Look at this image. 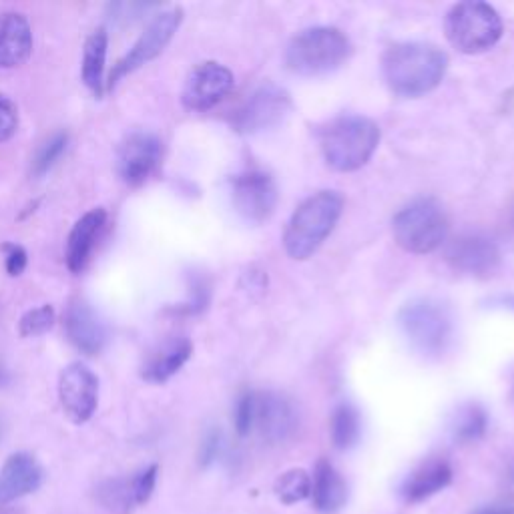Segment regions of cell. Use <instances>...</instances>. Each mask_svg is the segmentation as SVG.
I'll list each match as a JSON object with an SVG mask.
<instances>
[{"instance_id": "30", "label": "cell", "mask_w": 514, "mask_h": 514, "mask_svg": "<svg viewBox=\"0 0 514 514\" xmlns=\"http://www.w3.org/2000/svg\"><path fill=\"white\" fill-rule=\"evenodd\" d=\"M57 322V314L53 306H39L35 310H29L21 322H19V332L23 338H37L47 334Z\"/></svg>"}, {"instance_id": "13", "label": "cell", "mask_w": 514, "mask_h": 514, "mask_svg": "<svg viewBox=\"0 0 514 514\" xmlns=\"http://www.w3.org/2000/svg\"><path fill=\"white\" fill-rule=\"evenodd\" d=\"M233 73L221 63H203L191 71L185 81L181 101L183 107L195 113L217 107L233 89Z\"/></svg>"}, {"instance_id": "39", "label": "cell", "mask_w": 514, "mask_h": 514, "mask_svg": "<svg viewBox=\"0 0 514 514\" xmlns=\"http://www.w3.org/2000/svg\"><path fill=\"white\" fill-rule=\"evenodd\" d=\"M3 376H5V370L0 368V384H5V380H7V378H3Z\"/></svg>"}, {"instance_id": "35", "label": "cell", "mask_w": 514, "mask_h": 514, "mask_svg": "<svg viewBox=\"0 0 514 514\" xmlns=\"http://www.w3.org/2000/svg\"><path fill=\"white\" fill-rule=\"evenodd\" d=\"M5 249H7V272H9V276L17 278L27 270L29 255H27L25 247H21L17 243H9V245H5Z\"/></svg>"}, {"instance_id": "29", "label": "cell", "mask_w": 514, "mask_h": 514, "mask_svg": "<svg viewBox=\"0 0 514 514\" xmlns=\"http://www.w3.org/2000/svg\"><path fill=\"white\" fill-rule=\"evenodd\" d=\"M67 145H69V135L67 133H55L53 137H49L41 147L39 151L35 153L33 157V163H31V175L41 179L45 177L55 165L57 161L63 157V153L67 151Z\"/></svg>"}, {"instance_id": "36", "label": "cell", "mask_w": 514, "mask_h": 514, "mask_svg": "<svg viewBox=\"0 0 514 514\" xmlns=\"http://www.w3.org/2000/svg\"><path fill=\"white\" fill-rule=\"evenodd\" d=\"M470 514H514V502H492L474 508Z\"/></svg>"}, {"instance_id": "14", "label": "cell", "mask_w": 514, "mask_h": 514, "mask_svg": "<svg viewBox=\"0 0 514 514\" xmlns=\"http://www.w3.org/2000/svg\"><path fill=\"white\" fill-rule=\"evenodd\" d=\"M255 428L260 430L262 438L272 446L290 442L300 430L298 406L294 400L280 392L257 394Z\"/></svg>"}, {"instance_id": "6", "label": "cell", "mask_w": 514, "mask_h": 514, "mask_svg": "<svg viewBox=\"0 0 514 514\" xmlns=\"http://www.w3.org/2000/svg\"><path fill=\"white\" fill-rule=\"evenodd\" d=\"M392 233L396 243L408 253L426 255L444 243L448 217L436 199L418 197L394 215Z\"/></svg>"}, {"instance_id": "26", "label": "cell", "mask_w": 514, "mask_h": 514, "mask_svg": "<svg viewBox=\"0 0 514 514\" xmlns=\"http://www.w3.org/2000/svg\"><path fill=\"white\" fill-rule=\"evenodd\" d=\"M488 430V412L476 402L460 406L450 422V434L456 444H472L484 438Z\"/></svg>"}, {"instance_id": "33", "label": "cell", "mask_w": 514, "mask_h": 514, "mask_svg": "<svg viewBox=\"0 0 514 514\" xmlns=\"http://www.w3.org/2000/svg\"><path fill=\"white\" fill-rule=\"evenodd\" d=\"M157 478H159V466L157 464H149L141 470H137L133 474V486H135V496H137V504L143 506L151 500L155 486H157Z\"/></svg>"}, {"instance_id": "21", "label": "cell", "mask_w": 514, "mask_h": 514, "mask_svg": "<svg viewBox=\"0 0 514 514\" xmlns=\"http://www.w3.org/2000/svg\"><path fill=\"white\" fill-rule=\"evenodd\" d=\"M107 221V211L103 207H95L87 211L71 229L67 239V268L73 274H81L89 262L95 241Z\"/></svg>"}, {"instance_id": "17", "label": "cell", "mask_w": 514, "mask_h": 514, "mask_svg": "<svg viewBox=\"0 0 514 514\" xmlns=\"http://www.w3.org/2000/svg\"><path fill=\"white\" fill-rule=\"evenodd\" d=\"M45 470L29 452H15L0 468V504H11L41 488Z\"/></svg>"}, {"instance_id": "5", "label": "cell", "mask_w": 514, "mask_h": 514, "mask_svg": "<svg viewBox=\"0 0 514 514\" xmlns=\"http://www.w3.org/2000/svg\"><path fill=\"white\" fill-rule=\"evenodd\" d=\"M398 326L410 346L424 358L444 356L454 338L452 312L432 298L408 302L398 314Z\"/></svg>"}, {"instance_id": "8", "label": "cell", "mask_w": 514, "mask_h": 514, "mask_svg": "<svg viewBox=\"0 0 514 514\" xmlns=\"http://www.w3.org/2000/svg\"><path fill=\"white\" fill-rule=\"evenodd\" d=\"M181 23H183L181 9H169L155 15L151 23L145 27V31L141 33V37L135 41V45L129 49V53L123 59H119V63L113 67L107 87L115 89L127 75L135 73L143 65L157 59L173 41Z\"/></svg>"}, {"instance_id": "15", "label": "cell", "mask_w": 514, "mask_h": 514, "mask_svg": "<svg viewBox=\"0 0 514 514\" xmlns=\"http://www.w3.org/2000/svg\"><path fill=\"white\" fill-rule=\"evenodd\" d=\"M163 145L157 135L147 131L131 133L117 151V173L123 183L137 187L145 183L161 161Z\"/></svg>"}, {"instance_id": "20", "label": "cell", "mask_w": 514, "mask_h": 514, "mask_svg": "<svg viewBox=\"0 0 514 514\" xmlns=\"http://www.w3.org/2000/svg\"><path fill=\"white\" fill-rule=\"evenodd\" d=\"M350 490L342 472L326 458L318 460L312 476V504L320 514H338L348 502Z\"/></svg>"}, {"instance_id": "4", "label": "cell", "mask_w": 514, "mask_h": 514, "mask_svg": "<svg viewBox=\"0 0 514 514\" xmlns=\"http://www.w3.org/2000/svg\"><path fill=\"white\" fill-rule=\"evenodd\" d=\"M352 55L350 39L336 27H312L292 39L286 65L302 77L328 75L340 69Z\"/></svg>"}, {"instance_id": "37", "label": "cell", "mask_w": 514, "mask_h": 514, "mask_svg": "<svg viewBox=\"0 0 514 514\" xmlns=\"http://www.w3.org/2000/svg\"><path fill=\"white\" fill-rule=\"evenodd\" d=\"M488 304L492 308H500V310H512L514 312V294H508V296H496L492 300H488Z\"/></svg>"}, {"instance_id": "10", "label": "cell", "mask_w": 514, "mask_h": 514, "mask_svg": "<svg viewBox=\"0 0 514 514\" xmlns=\"http://www.w3.org/2000/svg\"><path fill=\"white\" fill-rule=\"evenodd\" d=\"M231 199L247 223H264L276 211L278 185L262 169H245L231 179Z\"/></svg>"}, {"instance_id": "23", "label": "cell", "mask_w": 514, "mask_h": 514, "mask_svg": "<svg viewBox=\"0 0 514 514\" xmlns=\"http://www.w3.org/2000/svg\"><path fill=\"white\" fill-rule=\"evenodd\" d=\"M107 49H109V33L103 27L93 31L85 41L81 77H83V83L95 93V97H101L105 91Z\"/></svg>"}, {"instance_id": "16", "label": "cell", "mask_w": 514, "mask_h": 514, "mask_svg": "<svg viewBox=\"0 0 514 514\" xmlns=\"http://www.w3.org/2000/svg\"><path fill=\"white\" fill-rule=\"evenodd\" d=\"M65 334L69 342L85 356H97L103 352L109 340V332L101 316L85 302H75L65 312Z\"/></svg>"}, {"instance_id": "12", "label": "cell", "mask_w": 514, "mask_h": 514, "mask_svg": "<svg viewBox=\"0 0 514 514\" xmlns=\"http://www.w3.org/2000/svg\"><path fill=\"white\" fill-rule=\"evenodd\" d=\"M59 400L71 422H89L99 404L97 374L81 362L69 364L59 376Z\"/></svg>"}, {"instance_id": "24", "label": "cell", "mask_w": 514, "mask_h": 514, "mask_svg": "<svg viewBox=\"0 0 514 514\" xmlns=\"http://www.w3.org/2000/svg\"><path fill=\"white\" fill-rule=\"evenodd\" d=\"M330 436L336 450H350L362 438V414L352 402H340L330 420Z\"/></svg>"}, {"instance_id": "3", "label": "cell", "mask_w": 514, "mask_h": 514, "mask_svg": "<svg viewBox=\"0 0 514 514\" xmlns=\"http://www.w3.org/2000/svg\"><path fill=\"white\" fill-rule=\"evenodd\" d=\"M344 211V197L338 191H320L308 197L292 215L284 247L294 260H308L330 237Z\"/></svg>"}, {"instance_id": "19", "label": "cell", "mask_w": 514, "mask_h": 514, "mask_svg": "<svg viewBox=\"0 0 514 514\" xmlns=\"http://www.w3.org/2000/svg\"><path fill=\"white\" fill-rule=\"evenodd\" d=\"M33 53V29L21 13L0 17V69H15Z\"/></svg>"}, {"instance_id": "27", "label": "cell", "mask_w": 514, "mask_h": 514, "mask_svg": "<svg viewBox=\"0 0 514 514\" xmlns=\"http://www.w3.org/2000/svg\"><path fill=\"white\" fill-rule=\"evenodd\" d=\"M187 288L189 296L183 304L171 308L169 312L175 316H199L201 312L207 310L211 302V282L205 274L201 272H191L187 276Z\"/></svg>"}, {"instance_id": "2", "label": "cell", "mask_w": 514, "mask_h": 514, "mask_svg": "<svg viewBox=\"0 0 514 514\" xmlns=\"http://www.w3.org/2000/svg\"><path fill=\"white\" fill-rule=\"evenodd\" d=\"M318 141L322 155L332 169L356 171L376 153L380 127L362 115H342L318 129Z\"/></svg>"}, {"instance_id": "1", "label": "cell", "mask_w": 514, "mask_h": 514, "mask_svg": "<svg viewBox=\"0 0 514 514\" xmlns=\"http://www.w3.org/2000/svg\"><path fill=\"white\" fill-rule=\"evenodd\" d=\"M448 69V57L434 45L402 43L386 51L382 73L392 93L416 99L434 91Z\"/></svg>"}, {"instance_id": "25", "label": "cell", "mask_w": 514, "mask_h": 514, "mask_svg": "<svg viewBox=\"0 0 514 514\" xmlns=\"http://www.w3.org/2000/svg\"><path fill=\"white\" fill-rule=\"evenodd\" d=\"M95 494L97 502L111 514H133L139 508L133 476L109 478L97 486Z\"/></svg>"}, {"instance_id": "18", "label": "cell", "mask_w": 514, "mask_h": 514, "mask_svg": "<svg viewBox=\"0 0 514 514\" xmlns=\"http://www.w3.org/2000/svg\"><path fill=\"white\" fill-rule=\"evenodd\" d=\"M454 470L446 458L434 456L420 462L400 484V498L406 504H420L452 484Z\"/></svg>"}, {"instance_id": "22", "label": "cell", "mask_w": 514, "mask_h": 514, "mask_svg": "<svg viewBox=\"0 0 514 514\" xmlns=\"http://www.w3.org/2000/svg\"><path fill=\"white\" fill-rule=\"evenodd\" d=\"M193 344L189 338L179 336L163 342L145 362L141 376L151 384H163L173 378L191 358Z\"/></svg>"}, {"instance_id": "28", "label": "cell", "mask_w": 514, "mask_h": 514, "mask_svg": "<svg viewBox=\"0 0 514 514\" xmlns=\"http://www.w3.org/2000/svg\"><path fill=\"white\" fill-rule=\"evenodd\" d=\"M276 496L280 502L292 506L312 496V476L304 468H292L276 480Z\"/></svg>"}, {"instance_id": "7", "label": "cell", "mask_w": 514, "mask_h": 514, "mask_svg": "<svg viewBox=\"0 0 514 514\" xmlns=\"http://www.w3.org/2000/svg\"><path fill=\"white\" fill-rule=\"evenodd\" d=\"M446 37L454 49L466 55L490 51L502 37L500 15L480 0H466L446 15Z\"/></svg>"}, {"instance_id": "31", "label": "cell", "mask_w": 514, "mask_h": 514, "mask_svg": "<svg viewBox=\"0 0 514 514\" xmlns=\"http://www.w3.org/2000/svg\"><path fill=\"white\" fill-rule=\"evenodd\" d=\"M255 410H257V394L251 390H245L237 396L235 408H233V426L237 436L245 438L255 428Z\"/></svg>"}, {"instance_id": "32", "label": "cell", "mask_w": 514, "mask_h": 514, "mask_svg": "<svg viewBox=\"0 0 514 514\" xmlns=\"http://www.w3.org/2000/svg\"><path fill=\"white\" fill-rule=\"evenodd\" d=\"M225 452V436L219 428H209L199 446V466L211 468L217 460H221Z\"/></svg>"}, {"instance_id": "9", "label": "cell", "mask_w": 514, "mask_h": 514, "mask_svg": "<svg viewBox=\"0 0 514 514\" xmlns=\"http://www.w3.org/2000/svg\"><path fill=\"white\" fill-rule=\"evenodd\" d=\"M292 113V97L286 89L266 83L257 87L233 113L231 125L237 133L255 135L282 125Z\"/></svg>"}, {"instance_id": "11", "label": "cell", "mask_w": 514, "mask_h": 514, "mask_svg": "<svg viewBox=\"0 0 514 514\" xmlns=\"http://www.w3.org/2000/svg\"><path fill=\"white\" fill-rule=\"evenodd\" d=\"M446 260L464 276L486 278L498 270L502 253L492 235L484 231H466L450 243Z\"/></svg>"}, {"instance_id": "38", "label": "cell", "mask_w": 514, "mask_h": 514, "mask_svg": "<svg viewBox=\"0 0 514 514\" xmlns=\"http://www.w3.org/2000/svg\"><path fill=\"white\" fill-rule=\"evenodd\" d=\"M506 480H508V484H512L514 486V460L508 464V468H506Z\"/></svg>"}, {"instance_id": "34", "label": "cell", "mask_w": 514, "mask_h": 514, "mask_svg": "<svg viewBox=\"0 0 514 514\" xmlns=\"http://www.w3.org/2000/svg\"><path fill=\"white\" fill-rule=\"evenodd\" d=\"M19 127V113L17 107L7 99L0 95V143L9 141Z\"/></svg>"}]
</instances>
